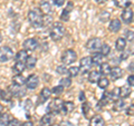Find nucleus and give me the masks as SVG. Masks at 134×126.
Wrapping results in <instances>:
<instances>
[{
  "mask_svg": "<svg viewBox=\"0 0 134 126\" xmlns=\"http://www.w3.org/2000/svg\"><path fill=\"white\" fill-rule=\"evenodd\" d=\"M28 20L34 28H41L44 21V15L39 8H32L28 12Z\"/></svg>",
  "mask_w": 134,
  "mask_h": 126,
  "instance_id": "nucleus-1",
  "label": "nucleus"
},
{
  "mask_svg": "<svg viewBox=\"0 0 134 126\" xmlns=\"http://www.w3.org/2000/svg\"><path fill=\"white\" fill-rule=\"evenodd\" d=\"M65 27L64 25L60 24V22H54L52 25V27L49 29V35H50V38L54 41H58L60 40L65 35Z\"/></svg>",
  "mask_w": 134,
  "mask_h": 126,
  "instance_id": "nucleus-2",
  "label": "nucleus"
},
{
  "mask_svg": "<svg viewBox=\"0 0 134 126\" xmlns=\"http://www.w3.org/2000/svg\"><path fill=\"white\" fill-rule=\"evenodd\" d=\"M76 59H77V54L73 49H67L62 54V62L65 66L74 64Z\"/></svg>",
  "mask_w": 134,
  "mask_h": 126,
  "instance_id": "nucleus-3",
  "label": "nucleus"
},
{
  "mask_svg": "<svg viewBox=\"0 0 134 126\" xmlns=\"http://www.w3.org/2000/svg\"><path fill=\"white\" fill-rule=\"evenodd\" d=\"M14 50L9 46H1L0 47V62H7L14 58Z\"/></svg>",
  "mask_w": 134,
  "mask_h": 126,
  "instance_id": "nucleus-4",
  "label": "nucleus"
},
{
  "mask_svg": "<svg viewBox=\"0 0 134 126\" xmlns=\"http://www.w3.org/2000/svg\"><path fill=\"white\" fill-rule=\"evenodd\" d=\"M102 45H103L102 39L98 38V37H94V38H91L86 43V48L92 53H97L100 49V47H102Z\"/></svg>",
  "mask_w": 134,
  "mask_h": 126,
  "instance_id": "nucleus-5",
  "label": "nucleus"
},
{
  "mask_svg": "<svg viewBox=\"0 0 134 126\" xmlns=\"http://www.w3.org/2000/svg\"><path fill=\"white\" fill-rule=\"evenodd\" d=\"M62 105H63V100L60 98H54L52 102L48 104L47 113H50V114H53V115L57 114V113H60Z\"/></svg>",
  "mask_w": 134,
  "mask_h": 126,
  "instance_id": "nucleus-6",
  "label": "nucleus"
},
{
  "mask_svg": "<svg viewBox=\"0 0 134 126\" xmlns=\"http://www.w3.org/2000/svg\"><path fill=\"white\" fill-rule=\"evenodd\" d=\"M7 90L12 95V97H18L21 98L23 96L26 95V88H24V86H17V85H10L7 88Z\"/></svg>",
  "mask_w": 134,
  "mask_h": 126,
  "instance_id": "nucleus-7",
  "label": "nucleus"
},
{
  "mask_svg": "<svg viewBox=\"0 0 134 126\" xmlns=\"http://www.w3.org/2000/svg\"><path fill=\"white\" fill-rule=\"evenodd\" d=\"M92 66H93V62H92V58L90 56L87 57H84L81 59V62H79V71L82 74H85V73H88L91 70Z\"/></svg>",
  "mask_w": 134,
  "mask_h": 126,
  "instance_id": "nucleus-8",
  "label": "nucleus"
},
{
  "mask_svg": "<svg viewBox=\"0 0 134 126\" xmlns=\"http://www.w3.org/2000/svg\"><path fill=\"white\" fill-rule=\"evenodd\" d=\"M25 85H26V88L27 89H36L37 87L39 85V77L37 76V75L32 74V75H29V76L26 78V83H25Z\"/></svg>",
  "mask_w": 134,
  "mask_h": 126,
  "instance_id": "nucleus-9",
  "label": "nucleus"
},
{
  "mask_svg": "<svg viewBox=\"0 0 134 126\" xmlns=\"http://www.w3.org/2000/svg\"><path fill=\"white\" fill-rule=\"evenodd\" d=\"M54 1L53 0H41L39 3V9L43 12V15H49L53 12Z\"/></svg>",
  "mask_w": 134,
  "mask_h": 126,
  "instance_id": "nucleus-10",
  "label": "nucleus"
},
{
  "mask_svg": "<svg viewBox=\"0 0 134 126\" xmlns=\"http://www.w3.org/2000/svg\"><path fill=\"white\" fill-rule=\"evenodd\" d=\"M38 40L36 38H29V39H26L24 41L23 44V47H24V50H26V51H34V50H36L38 48Z\"/></svg>",
  "mask_w": 134,
  "mask_h": 126,
  "instance_id": "nucleus-11",
  "label": "nucleus"
},
{
  "mask_svg": "<svg viewBox=\"0 0 134 126\" xmlns=\"http://www.w3.org/2000/svg\"><path fill=\"white\" fill-rule=\"evenodd\" d=\"M133 17H134V12L131 8H125V9L122 11V15H121L122 21L126 25H130L133 21Z\"/></svg>",
  "mask_w": 134,
  "mask_h": 126,
  "instance_id": "nucleus-12",
  "label": "nucleus"
},
{
  "mask_svg": "<svg viewBox=\"0 0 134 126\" xmlns=\"http://www.w3.org/2000/svg\"><path fill=\"white\" fill-rule=\"evenodd\" d=\"M50 96H52V89L48 87H44L43 89L40 90V94H39V97H38V105L46 103L50 98Z\"/></svg>",
  "mask_w": 134,
  "mask_h": 126,
  "instance_id": "nucleus-13",
  "label": "nucleus"
},
{
  "mask_svg": "<svg viewBox=\"0 0 134 126\" xmlns=\"http://www.w3.org/2000/svg\"><path fill=\"white\" fill-rule=\"evenodd\" d=\"M75 108V104L73 102H63V105H62V110L60 112L63 113L64 115H67L69 114V113H72Z\"/></svg>",
  "mask_w": 134,
  "mask_h": 126,
  "instance_id": "nucleus-14",
  "label": "nucleus"
},
{
  "mask_svg": "<svg viewBox=\"0 0 134 126\" xmlns=\"http://www.w3.org/2000/svg\"><path fill=\"white\" fill-rule=\"evenodd\" d=\"M90 126H105V121L99 115L92 116V118L90 121Z\"/></svg>",
  "mask_w": 134,
  "mask_h": 126,
  "instance_id": "nucleus-15",
  "label": "nucleus"
},
{
  "mask_svg": "<svg viewBox=\"0 0 134 126\" xmlns=\"http://www.w3.org/2000/svg\"><path fill=\"white\" fill-rule=\"evenodd\" d=\"M110 76L112 78V81H117V79L122 78V76H123V70L121 69L120 67H114V68H111Z\"/></svg>",
  "mask_w": 134,
  "mask_h": 126,
  "instance_id": "nucleus-16",
  "label": "nucleus"
},
{
  "mask_svg": "<svg viewBox=\"0 0 134 126\" xmlns=\"http://www.w3.org/2000/svg\"><path fill=\"white\" fill-rule=\"evenodd\" d=\"M53 121H54V115L47 113L45 114L40 119V125L41 126H52L53 125Z\"/></svg>",
  "mask_w": 134,
  "mask_h": 126,
  "instance_id": "nucleus-17",
  "label": "nucleus"
},
{
  "mask_svg": "<svg viewBox=\"0 0 134 126\" xmlns=\"http://www.w3.org/2000/svg\"><path fill=\"white\" fill-rule=\"evenodd\" d=\"M72 8H73V3L69 2L68 6H67L64 10L62 11V15H60V19L63 21H68L69 20V17H70V12H72Z\"/></svg>",
  "mask_w": 134,
  "mask_h": 126,
  "instance_id": "nucleus-18",
  "label": "nucleus"
},
{
  "mask_svg": "<svg viewBox=\"0 0 134 126\" xmlns=\"http://www.w3.org/2000/svg\"><path fill=\"white\" fill-rule=\"evenodd\" d=\"M125 48H126V39L122 37L117 38L115 41V49L117 51H124Z\"/></svg>",
  "mask_w": 134,
  "mask_h": 126,
  "instance_id": "nucleus-19",
  "label": "nucleus"
},
{
  "mask_svg": "<svg viewBox=\"0 0 134 126\" xmlns=\"http://www.w3.org/2000/svg\"><path fill=\"white\" fill-rule=\"evenodd\" d=\"M27 58H28V54H27L26 50H24V49L19 50V51L15 55V60L18 61V62H26Z\"/></svg>",
  "mask_w": 134,
  "mask_h": 126,
  "instance_id": "nucleus-20",
  "label": "nucleus"
},
{
  "mask_svg": "<svg viewBox=\"0 0 134 126\" xmlns=\"http://www.w3.org/2000/svg\"><path fill=\"white\" fill-rule=\"evenodd\" d=\"M108 29H110V31H112V32L120 31V29H121V21L119 19H112L111 22H110V26H108Z\"/></svg>",
  "mask_w": 134,
  "mask_h": 126,
  "instance_id": "nucleus-21",
  "label": "nucleus"
},
{
  "mask_svg": "<svg viewBox=\"0 0 134 126\" xmlns=\"http://www.w3.org/2000/svg\"><path fill=\"white\" fill-rule=\"evenodd\" d=\"M25 69H26V64H25V62H18V61H16V64L14 65V67H12V71L15 73V75L23 74Z\"/></svg>",
  "mask_w": 134,
  "mask_h": 126,
  "instance_id": "nucleus-22",
  "label": "nucleus"
},
{
  "mask_svg": "<svg viewBox=\"0 0 134 126\" xmlns=\"http://www.w3.org/2000/svg\"><path fill=\"white\" fill-rule=\"evenodd\" d=\"M12 118H14V117H12L9 113H2L1 116H0V125L1 126H8Z\"/></svg>",
  "mask_w": 134,
  "mask_h": 126,
  "instance_id": "nucleus-23",
  "label": "nucleus"
},
{
  "mask_svg": "<svg viewBox=\"0 0 134 126\" xmlns=\"http://www.w3.org/2000/svg\"><path fill=\"white\" fill-rule=\"evenodd\" d=\"M113 111H115V112H121V111H123L124 108H125V103H124V100L123 99H116L113 102Z\"/></svg>",
  "mask_w": 134,
  "mask_h": 126,
  "instance_id": "nucleus-24",
  "label": "nucleus"
},
{
  "mask_svg": "<svg viewBox=\"0 0 134 126\" xmlns=\"http://www.w3.org/2000/svg\"><path fill=\"white\" fill-rule=\"evenodd\" d=\"M25 83H26V78L24 77L23 74H19V75H15L12 77V84L17 86H24Z\"/></svg>",
  "mask_w": 134,
  "mask_h": 126,
  "instance_id": "nucleus-25",
  "label": "nucleus"
},
{
  "mask_svg": "<svg viewBox=\"0 0 134 126\" xmlns=\"http://www.w3.org/2000/svg\"><path fill=\"white\" fill-rule=\"evenodd\" d=\"M110 71H111V66L108 62H102L99 65V74L102 76L106 77V75H110Z\"/></svg>",
  "mask_w": 134,
  "mask_h": 126,
  "instance_id": "nucleus-26",
  "label": "nucleus"
},
{
  "mask_svg": "<svg viewBox=\"0 0 134 126\" xmlns=\"http://www.w3.org/2000/svg\"><path fill=\"white\" fill-rule=\"evenodd\" d=\"M99 78H100L99 71H97V70H91L88 73V82L90 83H92V84L97 83Z\"/></svg>",
  "mask_w": 134,
  "mask_h": 126,
  "instance_id": "nucleus-27",
  "label": "nucleus"
},
{
  "mask_svg": "<svg viewBox=\"0 0 134 126\" xmlns=\"http://www.w3.org/2000/svg\"><path fill=\"white\" fill-rule=\"evenodd\" d=\"M120 88V98H127L130 95H131V87L125 85Z\"/></svg>",
  "mask_w": 134,
  "mask_h": 126,
  "instance_id": "nucleus-28",
  "label": "nucleus"
},
{
  "mask_svg": "<svg viewBox=\"0 0 134 126\" xmlns=\"http://www.w3.org/2000/svg\"><path fill=\"white\" fill-rule=\"evenodd\" d=\"M91 58H92V62H93V65H95V66H99L103 62V56H102V54L100 53L93 54V56H92Z\"/></svg>",
  "mask_w": 134,
  "mask_h": 126,
  "instance_id": "nucleus-29",
  "label": "nucleus"
},
{
  "mask_svg": "<svg viewBox=\"0 0 134 126\" xmlns=\"http://www.w3.org/2000/svg\"><path fill=\"white\" fill-rule=\"evenodd\" d=\"M97 85L100 89H106L108 87V85H110V81H108V78L105 76H100V78L97 82Z\"/></svg>",
  "mask_w": 134,
  "mask_h": 126,
  "instance_id": "nucleus-30",
  "label": "nucleus"
},
{
  "mask_svg": "<svg viewBox=\"0 0 134 126\" xmlns=\"http://www.w3.org/2000/svg\"><path fill=\"white\" fill-rule=\"evenodd\" d=\"M79 73H81V71H79V67H76V66H72L67 69V75H68L69 78L77 77L79 75Z\"/></svg>",
  "mask_w": 134,
  "mask_h": 126,
  "instance_id": "nucleus-31",
  "label": "nucleus"
},
{
  "mask_svg": "<svg viewBox=\"0 0 134 126\" xmlns=\"http://www.w3.org/2000/svg\"><path fill=\"white\" fill-rule=\"evenodd\" d=\"M25 64H26V68H28V69L35 68V66L37 64V58L34 57V56H28V58H27V60H26Z\"/></svg>",
  "mask_w": 134,
  "mask_h": 126,
  "instance_id": "nucleus-32",
  "label": "nucleus"
},
{
  "mask_svg": "<svg viewBox=\"0 0 134 126\" xmlns=\"http://www.w3.org/2000/svg\"><path fill=\"white\" fill-rule=\"evenodd\" d=\"M114 3L116 7L119 8H129V6L131 5V0H114Z\"/></svg>",
  "mask_w": 134,
  "mask_h": 126,
  "instance_id": "nucleus-33",
  "label": "nucleus"
},
{
  "mask_svg": "<svg viewBox=\"0 0 134 126\" xmlns=\"http://www.w3.org/2000/svg\"><path fill=\"white\" fill-rule=\"evenodd\" d=\"M0 99L6 100V102H10V100L12 99V95L8 90L0 89Z\"/></svg>",
  "mask_w": 134,
  "mask_h": 126,
  "instance_id": "nucleus-34",
  "label": "nucleus"
},
{
  "mask_svg": "<svg viewBox=\"0 0 134 126\" xmlns=\"http://www.w3.org/2000/svg\"><path fill=\"white\" fill-rule=\"evenodd\" d=\"M82 111H83L84 116H85V117H88V116H90V113H91V111H92L91 104L87 103V102L83 103V105H82Z\"/></svg>",
  "mask_w": 134,
  "mask_h": 126,
  "instance_id": "nucleus-35",
  "label": "nucleus"
},
{
  "mask_svg": "<svg viewBox=\"0 0 134 126\" xmlns=\"http://www.w3.org/2000/svg\"><path fill=\"white\" fill-rule=\"evenodd\" d=\"M99 50H100V54H102V56L105 57V56L110 55V53H111V47H110V46H108L107 44H103Z\"/></svg>",
  "mask_w": 134,
  "mask_h": 126,
  "instance_id": "nucleus-36",
  "label": "nucleus"
},
{
  "mask_svg": "<svg viewBox=\"0 0 134 126\" xmlns=\"http://www.w3.org/2000/svg\"><path fill=\"white\" fill-rule=\"evenodd\" d=\"M59 85L65 89V88L69 87L70 85H72V79H70L69 77H64V78H62L60 82H59Z\"/></svg>",
  "mask_w": 134,
  "mask_h": 126,
  "instance_id": "nucleus-37",
  "label": "nucleus"
},
{
  "mask_svg": "<svg viewBox=\"0 0 134 126\" xmlns=\"http://www.w3.org/2000/svg\"><path fill=\"white\" fill-rule=\"evenodd\" d=\"M50 24H53V17L50 16V15H44L43 27H48Z\"/></svg>",
  "mask_w": 134,
  "mask_h": 126,
  "instance_id": "nucleus-38",
  "label": "nucleus"
},
{
  "mask_svg": "<svg viewBox=\"0 0 134 126\" xmlns=\"http://www.w3.org/2000/svg\"><path fill=\"white\" fill-rule=\"evenodd\" d=\"M110 93H111V97H112L113 102L120 98V88H119V87L114 88V89H113L112 91H110Z\"/></svg>",
  "mask_w": 134,
  "mask_h": 126,
  "instance_id": "nucleus-39",
  "label": "nucleus"
},
{
  "mask_svg": "<svg viewBox=\"0 0 134 126\" xmlns=\"http://www.w3.org/2000/svg\"><path fill=\"white\" fill-rule=\"evenodd\" d=\"M108 19H110V12H107V11L100 12V15H99V20H100V21H102V22H106Z\"/></svg>",
  "mask_w": 134,
  "mask_h": 126,
  "instance_id": "nucleus-40",
  "label": "nucleus"
},
{
  "mask_svg": "<svg viewBox=\"0 0 134 126\" xmlns=\"http://www.w3.org/2000/svg\"><path fill=\"white\" fill-rule=\"evenodd\" d=\"M63 91H64V88H63L60 85H58V86H55L52 89V94H55V95H60Z\"/></svg>",
  "mask_w": 134,
  "mask_h": 126,
  "instance_id": "nucleus-41",
  "label": "nucleus"
},
{
  "mask_svg": "<svg viewBox=\"0 0 134 126\" xmlns=\"http://www.w3.org/2000/svg\"><path fill=\"white\" fill-rule=\"evenodd\" d=\"M56 71L58 75H65V74H67V68L65 65H60L56 68Z\"/></svg>",
  "mask_w": 134,
  "mask_h": 126,
  "instance_id": "nucleus-42",
  "label": "nucleus"
},
{
  "mask_svg": "<svg viewBox=\"0 0 134 126\" xmlns=\"http://www.w3.org/2000/svg\"><path fill=\"white\" fill-rule=\"evenodd\" d=\"M125 113H126L127 116H134V104L130 105L126 110H125Z\"/></svg>",
  "mask_w": 134,
  "mask_h": 126,
  "instance_id": "nucleus-43",
  "label": "nucleus"
},
{
  "mask_svg": "<svg viewBox=\"0 0 134 126\" xmlns=\"http://www.w3.org/2000/svg\"><path fill=\"white\" fill-rule=\"evenodd\" d=\"M125 36H126V39L129 41H133L134 40V31L126 30V32H125Z\"/></svg>",
  "mask_w": 134,
  "mask_h": 126,
  "instance_id": "nucleus-44",
  "label": "nucleus"
},
{
  "mask_svg": "<svg viewBox=\"0 0 134 126\" xmlns=\"http://www.w3.org/2000/svg\"><path fill=\"white\" fill-rule=\"evenodd\" d=\"M8 126H21V123H20V121H18L17 118H12Z\"/></svg>",
  "mask_w": 134,
  "mask_h": 126,
  "instance_id": "nucleus-45",
  "label": "nucleus"
},
{
  "mask_svg": "<svg viewBox=\"0 0 134 126\" xmlns=\"http://www.w3.org/2000/svg\"><path fill=\"white\" fill-rule=\"evenodd\" d=\"M127 84L130 87H134V74L133 75H130V76L127 77Z\"/></svg>",
  "mask_w": 134,
  "mask_h": 126,
  "instance_id": "nucleus-46",
  "label": "nucleus"
},
{
  "mask_svg": "<svg viewBox=\"0 0 134 126\" xmlns=\"http://www.w3.org/2000/svg\"><path fill=\"white\" fill-rule=\"evenodd\" d=\"M65 3V0H54V5H56L57 7H62Z\"/></svg>",
  "mask_w": 134,
  "mask_h": 126,
  "instance_id": "nucleus-47",
  "label": "nucleus"
},
{
  "mask_svg": "<svg viewBox=\"0 0 134 126\" xmlns=\"http://www.w3.org/2000/svg\"><path fill=\"white\" fill-rule=\"evenodd\" d=\"M58 126H74V125L68 121H63V122H60V124Z\"/></svg>",
  "mask_w": 134,
  "mask_h": 126,
  "instance_id": "nucleus-48",
  "label": "nucleus"
},
{
  "mask_svg": "<svg viewBox=\"0 0 134 126\" xmlns=\"http://www.w3.org/2000/svg\"><path fill=\"white\" fill-rule=\"evenodd\" d=\"M85 99H86V97H85L84 91H81V93H79V100H81V102H85Z\"/></svg>",
  "mask_w": 134,
  "mask_h": 126,
  "instance_id": "nucleus-49",
  "label": "nucleus"
},
{
  "mask_svg": "<svg viewBox=\"0 0 134 126\" xmlns=\"http://www.w3.org/2000/svg\"><path fill=\"white\" fill-rule=\"evenodd\" d=\"M21 126H34V123L30 121H27V122H25V123H23Z\"/></svg>",
  "mask_w": 134,
  "mask_h": 126,
  "instance_id": "nucleus-50",
  "label": "nucleus"
},
{
  "mask_svg": "<svg viewBox=\"0 0 134 126\" xmlns=\"http://www.w3.org/2000/svg\"><path fill=\"white\" fill-rule=\"evenodd\" d=\"M127 68H129V70H130V71H132V73H134V61H132L131 64L129 65Z\"/></svg>",
  "mask_w": 134,
  "mask_h": 126,
  "instance_id": "nucleus-51",
  "label": "nucleus"
},
{
  "mask_svg": "<svg viewBox=\"0 0 134 126\" xmlns=\"http://www.w3.org/2000/svg\"><path fill=\"white\" fill-rule=\"evenodd\" d=\"M94 1L96 2V3H98V5H100V3H104L106 1V0H94Z\"/></svg>",
  "mask_w": 134,
  "mask_h": 126,
  "instance_id": "nucleus-52",
  "label": "nucleus"
},
{
  "mask_svg": "<svg viewBox=\"0 0 134 126\" xmlns=\"http://www.w3.org/2000/svg\"><path fill=\"white\" fill-rule=\"evenodd\" d=\"M2 113H3V106H2V104L0 103V116H1Z\"/></svg>",
  "mask_w": 134,
  "mask_h": 126,
  "instance_id": "nucleus-53",
  "label": "nucleus"
},
{
  "mask_svg": "<svg viewBox=\"0 0 134 126\" xmlns=\"http://www.w3.org/2000/svg\"><path fill=\"white\" fill-rule=\"evenodd\" d=\"M52 126H58V125H52Z\"/></svg>",
  "mask_w": 134,
  "mask_h": 126,
  "instance_id": "nucleus-54",
  "label": "nucleus"
}]
</instances>
